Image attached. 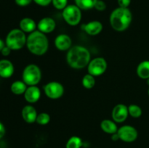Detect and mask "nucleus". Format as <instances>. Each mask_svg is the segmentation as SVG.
Here are the masks:
<instances>
[{"instance_id": "nucleus-3", "label": "nucleus", "mask_w": 149, "mask_h": 148, "mask_svg": "<svg viewBox=\"0 0 149 148\" xmlns=\"http://www.w3.org/2000/svg\"><path fill=\"white\" fill-rule=\"evenodd\" d=\"M132 20V15L129 8L119 7L113 10L110 15V24L116 31H124L129 28Z\"/></svg>"}, {"instance_id": "nucleus-1", "label": "nucleus", "mask_w": 149, "mask_h": 148, "mask_svg": "<svg viewBox=\"0 0 149 148\" xmlns=\"http://www.w3.org/2000/svg\"><path fill=\"white\" fill-rule=\"evenodd\" d=\"M90 51L87 48L76 45L68 49L66 55L68 65L74 69H82L87 67L90 62Z\"/></svg>"}, {"instance_id": "nucleus-12", "label": "nucleus", "mask_w": 149, "mask_h": 148, "mask_svg": "<svg viewBox=\"0 0 149 148\" xmlns=\"http://www.w3.org/2000/svg\"><path fill=\"white\" fill-rule=\"evenodd\" d=\"M72 41L71 37L66 34H60L55 38V46L61 51L68 50L71 47Z\"/></svg>"}, {"instance_id": "nucleus-35", "label": "nucleus", "mask_w": 149, "mask_h": 148, "mask_svg": "<svg viewBox=\"0 0 149 148\" xmlns=\"http://www.w3.org/2000/svg\"><path fill=\"white\" fill-rule=\"evenodd\" d=\"M146 84H148V86H149V78L148 79H146Z\"/></svg>"}, {"instance_id": "nucleus-28", "label": "nucleus", "mask_w": 149, "mask_h": 148, "mask_svg": "<svg viewBox=\"0 0 149 148\" xmlns=\"http://www.w3.org/2000/svg\"><path fill=\"white\" fill-rule=\"evenodd\" d=\"M33 0H15L16 4L20 7H26L32 2Z\"/></svg>"}, {"instance_id": "nucleus-15", "label": "nucleus", "mask_w": 149, "mask_h": 148, "mask_svg": "<svg viewBox=\"0 0 149 148\" xmlns=\"http://www.w3.org/2000/svg\"><path fill=\"white\" fill-rule=\"evenodd\" d=\"M84 31L90 36L98 35L103 30V24L98 20H93L83 26Z\"/></svg>"}, {"instance_id": "nucleus-30", "label": "nucleus", "mask_w": 149, "mask_h": 148, "mask_svg": "<svg viewBox=\"0 0 149 148\" xmlns=\"http://www.w3.org/2000/svg\"><path fill=\"white\" fill-rule=\"evenodd\" d=\"M131 3V0H118V4L120 7L128 8Z\"/></svg>"}, {"instance_id": "nucleus-6", "label": "nucleus", "mask_w": 149, "mask_h": 148, "mask_svg": "<svg viewBox=\"0 0 149 148\" xmlns=\"http://www.w3.org/2000/svg\"><path fill=\"white\" fill-rule=\"evenodd\" d=\"M63 17L67 24L70 26H77L81 22V9L76 4H69L63 10Z\"/></svg>"}, {"instance_id": "nucleus-4", "label": "nucleus", "mask_w": 149, "mask_h": 148, "mask_svg": "<svg viewBox=\"0 0 149 148\" xmlns=\"http://www.w3.org/2000/svg\"><path fill=\"white\" fill-rule=\"evenodd\" d=\"M27 37L26 33L20 29H13L10 30L6 37L5 44L12 50H18L26 45Z\"/></svg>"}, {"instance_id": "nucleus-21", "label": "nucleus", "mask_w": 149, "mask_h": 148, "mask_svg": "<svg viewBox=\"0 0 149 148\" xmlns=\"http://www.w3.org/2000/svg\"><path fill=\"white\" fill-rule=\"evenodd\" d=\"M97 1L98 0H75V3L81 10H87L94 8L95 4Z\"/></svg>"}, {"instance_id": "nucleus-13", "label": "nucleus", "mask_w": 149, "mask_h": 148, "mask_svg": "<svg viewBox=\"0 0 149 148\" xmlns=\"http://www.w3.org/2000/svg\"><path fill=\"white\" fill-rule=\"evenodd\" d=\"M25 100L29 103L36 102L41 97V91L37 86H29L24 93Z\"/></svg>"}, {"instance_id": "nucleus-26", "label": "nucleus", "mask_w": 149, "mask_h": 148, "mask_svg": "<svg viewBox=\"0 0 149 148\" xmlns=\"http://www.w3.org/2000/svg\"><path fill=\"white\" fill-rule=\"evenodd\" d=\"M52 3L57 10H63L68 6V0H52Z\"/></svg>"}, {"instance_id": "nucleus-20", "label": "nucleus", "mask_w": 149, "mask_h": 148, "mask_svg": "<svg viewBox=\"0 0 149 148\" xmlns=\"http://www.w3.org/2000/svg\"><path fill=\"white\" fill-rule=\"evenodd\" d=\"M27 88V84L23 81H16L12 84L10 89L13 94L20 95V94H24Z\"/></svg>"}, {"instance_id": "nucleus-32", "label": "nucleus", "mask_w": 149, "mask_h": 148, "mask_svg": "<svg viewBox=\"0 0 149 148\" xmlns=\"http://www.w3.org/2000/svg\"><path fill=\"white\" fill-rule=\"evenodd\" d=\"M5 132V127H4V126L3 125V123H1V122H0V139H1V138L4 136Z\"/></svg>"}, {"instance_id": "nucleus-16", "label": "nucleus", "mask_w": 149, "mask_h": 148, "mask_svg": "<svg viewBox=\"0 0 149 148\" xmlns=\"http://www.w3.org/2000/svg\"><path fill=\"white\" fill-rule=\"evenodd\" d=\"M14 73V66L11 61L8 59L0 60V76L7 78L11 77Z\"/></svg>"}, {"instance_id": "nucleus-25", "label": "nucleus", "mask_w": 149, "mask_h": 148, "mask_svg": "<svg viewBox=\"0 0 149 148\" xmlns=\"http://www.w3.org/2000/svg\"><path fill=\"white\" fill-rule=\"evenodd\" d=\"M50 115L47 113H41L38 114L36 122L39 125H47L50 121Z\"/></svg>"}, {"instance_id": "nucleus-17", "label": "nucleus", "mask_w": 149, "mask_h": 148, "mask_svg": "<svg viewBox=\"0 0 149 148\" xmlns=\"http://www.w3.org/2000/svg\"><path fill=\"white\" fill-rule=\"evenodd\" d=\"M20 29L23 30L24 33H32L36 30V24L34 20L30 17H25L23 18L20 22Z\"/></svg>"}, {"instance_id": "nucleus-10", "label": "nucleus", "mask_w": 149, "mask_h": 148, "mask_svg": "<svg viewBox=\"0 0 149 148\" xmlns=\"http://www.w3.org/2000/svg\"><path fill=\"white\" fill-rule=\"evenodd\" d=\"M128 115V107L124 104H116L112 110V118L116 123H122L125 121Z\"/></svg>"}, {"instance_id": "nucleus-14", "label": "nucleus", "mask_w": 149, "mask_h": 148, "mask_svg": "<svg viewBox=\"0 0 149 148\" xmlns=\"http://www.w3.org/2000/svg\"><path fill=\"white\" fill-rule=\"evenodd\" d=\"M22 118L25 122L28 123H33L36 122L37 118V112L32 105H26L22 110Z\"/></svg>"}, {"instance_id": "nucleus-33", "label": "nucleus", "mask_w": 149, "mask_h": 148, "mask_svg": "<svg viewBox=\"0 0 149 148\" xmlns=\"http://www.w3.org/2000/svg\"><path fill=\"white\" fill-rule=\"evenodd\" d=\"M111 139L113 141H118L119 139V136L117 133H115L113 134H111Z\"/></svg>"}, {"instance_id": "nucleus-31", "label": "nucleus", "mask_w": 149, "mask_h": 148, "mask_svg": "<svg viewBox=\"0 0 149 148\" xmlns=\"http://www.w3.org/2000/svg\"><path fill=\"white\" fill-rule=\"evenodd\" d=\"M11 51H12V49H10V47H8V46H6L5 45V46H4V47L3 48L1 51V55H4V56H8V55H10V53H11Z\"/></svg>"}, {"instance_id": "nucleus-2", "label": "nucleus", "mask_w": 149, "mask_h": 148, "mask_svg": "<svg viewBox=\"0 0 149 148\" xmlns=\"http://www.w3.org/2000/svg\"><path fill=\"white\" fill-rule=\"evenodd\" d=\"M26 46L31 53L37 56L45 55L49 47V41L45 33L34 30L27 36Z\"/></svg>"}, {"instance_id": "nucleus-24", "label": "nucleus", "mask_w": 149, "mask_h": 148, "mask_svg": "<svg viewBox=\"0 0 149 148\" xmlns=\"http://www.w3.org/2000/svg\"><path fill=\"white\" fill-rule=\"evenodd\" d=\"M128 113H129V115L131 117L138 118H140L142 115L143 111L140 106L132 104L128 106Z\"/></svg>"}, {"instance_id": "nucleus-7", "label": "nucleus", "mask_w": 149, "mask_h": 148, "mask_svg": "<svg viewBox=\"0 0 149 148\" xmlns=\"http://www.w3.org/2000/svg\"><path fill=\"white\" fill-rule=\"evenodd\" d=\"M107 69V62L103 57H95L90 60L87 65L88 73L93 76H99L106 72Z\"/></svg>"}, {"instance_id": "nucleus-11", "label": "nucleus", "mask_w": 149, "mask_h": 148, "mask_svg": "<svg viewBox=\"0 0 149 148\" xmlns=\"http://www.w3.org/2000/svg\"><path fill=\"white\" fill-rule=\"evenodd\" d=\"M56 27V23L52 17H45L41 19L37 24L38 30L44 33H49L53 31Z\"/></svg>"}, {"instance_id": "nucleus-29", "label": "nucleus", "mask_w": 149, "mask_h": 148, "mask_svg": "<svg viewBox=\"0 0 149 148\" xmlns=\"http://www.w3.org/2000/svg\"><path fill=\"white\" fill-rule=\"evenodd\" d=\"M36 4L42 7H46L49 5L50 3H52V0H33Z\"/></svg>"}, {"instance_id": "nucleus-5", "label": "nucleus", "mask_w": 149, "mask_h": 148, "mask_svg": "<svg viewBox=\"0 0 149 148\" xmlns=\"http://www.w3.org/2000/svg\"><path fill=\"white\" fill-rule=\"evenodd\" d=\"M22 78L27 86H36L42 78L40 68L34 64L27 65L23 71Z\"/></svg>"}, {"instance_id": "nucleus-27", "label": "nucleus", "mask_w": 149, "mask_h": 148, "mask_svg": "<svg viewBox=\"0 0 149 148\" xmlns=\"http://www.w3.org/2000/svg\"><path fill=\"white\" fill-rule=\"evenodd\" d=\"M94 8L95 9V10H97V11H104L106 9V3L103 1H102V0H98V1L95 3V4Z\"/></svg>"}, {"instance_id": "nucleus-34", "label": "nucleus", "mask_w": 149, "mask_h": 148, "mask_svg": "<svg viewBox=\"0 0 149 148\" xmlns=\"http://www.w3.org/2000/svg\"><path fill=\"white\" fill-rule=\"evenodd\" d=\"M5 46V44H4V42L2 40H1V39H0V52L1 51V49H3V48Z\"/></svg>"}, {"instance_id": "nucleus-19", "label": "nucleus", "mask_w": 149, "mask_h": 148, "mask_svg": "<svg viewBox=\"0 0 149 148\" xmlns=\"http://www.w3.org/2000/svg\"><path fill=\"white\" fill-rule=\"evenodd\" d=\"M137 75L142 79H148L149 78V60L142 61L138 64L136 69Z\"/></svg>"}, {"instance_id": "nucleus-36", "label": "nucleus", "mask_w": 149, "mask_h": 148, "mask_svg": "<svg viewBox=\"0 0 149 148\" xmlns=\"http://www.w3.org/2000/svg\"><path fill=\"white\" fill-rule=\"evenodd\" d=\"M148 96H149V88H148Z\"/></svg>"}, {"instance_id": "nucleus-8", "label": "nucleus", "mask_w": 149, "mask_h": 148, "mask_svg": "<svg viewBox=\"0 0 149 148\" xmlns=\"http://www.w3.org/2000/svg\"><path fill=\"white\" fill-rule=\"evenodd\" d=\"M44 91L47 97L52 100L59 99L63 95L64 87L61 83L51 81L44 86Z\"/></svg>"}, {"instance_id": "nucleus-9", "label": "nucleus", "mask_w": 149, "mask_h": 148, "mask_svg": "<svg viewBox=\"0 0 149 148\" xmlns=\"http://www.w3.org/2000/svg\"><path fill=\"white\" fill-rule=\"evenodd\" d=\"M119 139L125 142H132L138 138V133L135 127L130 125H125L119 128L117 131Z\"/></svg>"}, {"instance_id": "nucleus-18", "label": "nucleus", "mask_w": 149, "mask_h": 148, "mask_svg": "<svg viewBox=\"0 0 149 148\" xmlns=\"http://www.w3.org/2000/svg\"><path fill=\"white\" fill-rule=\"evenodd\" d=\"M100 128L102 130L106 133L109 134H113L115 133H117L118 128L116 124V122L113 120H109V119H104L100 123Z\"/></svg>"}, {"instance_id": "nucleus-23", "label": "nucleus", "mask_w": 149, "mask_h": 148, "mask_svg": "<svg viewBox=\"0 0 149 148\" xmlns=\"http://www.w3.org/2000/svg\"><path fill=\"white\" fill-rule=\"evenodd\" d=\"M82 146V140L77 136H73L67 142L65 148H81Z\"/></svg>"}, {"instance_id": "nucleus-22", "label": "nucleus", "mask_w": 149, "mask_h": 148, "mask_svg": "<svg viewBox=\"0 0 149 148\" xmlns=\"http://www.w3.org/2000/svg\"><path fill=\"white\" fill-rule=\"evenodd\" d=\"M82 85L83 86L87 89H93L95 85V76L92 75L91 74L88 73L86 74L82 78Z\"/></svg>"}]
</instances>
